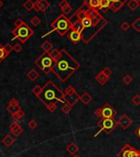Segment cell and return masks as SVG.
I'll return each instance as SVG.
<instances>
[{
  "label": "cell",
  "mask_w": 140,
  "mask_h": 157,
  "mask_svg": "<svg viewBox=\"0 0 140 157\" xmlns=\"http://www.w3.org/2000/svg\"><path fill=\"white\" fill-rule=\"evenodd\" d=\"M60 52V57L56 61L52 72L61 82H65L79 69L80 63L65 49H62Z\"/></svg>",
  "instance_id": "1"
},
{
  "label": "cell",
  "mask_w": 140,
  "mask_h": 157,
  "mask_svg": "<svg viewBox=\"0 0 140 157\" xmlns=\"http://www.w3.org/2000/svg\"><path fill=\"white\" fill-rule=\"evenodd\" d=\"M37 98L46 105V107L59 102L65 103L64 100V92L50 80L48 81L42 87V92Z\"/></svg>",
  "instance_id": "2"
},
{
  "label": "cell",
  "mask_w": 140,
  "mask_h": 157,
  "mask_svg": "<svg viewBox=\"0 0 140 157\" xmlns=\"http://www.w3.org/2000/svg\"><path fill=\"white\" fill-rule=\"evenodd\" d=\"M87 12L92 17V26L88 31L82 33V40L85 44H88L108 24V21L100 15L97 9L88 8Z\"/></svg>",
  "instance_id": "3"
},
{
  "label": "cell",
  "mask_w": 140,
  "mask_h": 157,
  "mask_svg": "<svg viewBox=\"0 0 140 157\" xmlns=\"http://www.w3.org/2000/svg\"><path fill=\"white\" fill-rule=\"evenodd\" d=\"M51 27L53 31H56L60 36L66 35L67 33L72 29V23L69 19L63 13L53 21L51 23Z\"/></svg>",
  "instance_id": "4"
},
{
  "label": "cell",
  "mask_w": 140,
  "mask_h": 157,
  "mask_svg": "<svg viewBox=\"0 0 140 157\" xmlns=\"http://www.w3.org/2000/svg\"><path fill=\"white\" fill-rule=\"evenodd\" d=\"M56 61L54 60L49 53L44 52L40 57H38L35 61V64L46 75H48L52 72Z\"/></svg>",
  "instance_id": "5"
},
{
  "label": "cell",
  "mask_w": 140,
  "mask_h": 157,
  "mask_svg": "<svg viewBox=\"0 0 140 157\" xmlns=\"http://www.w3.org/2000/svg\"><path fill=\"white\" fill-rule=\"evenodd\" d=\"M13 35V39H17L21 43H26L34 35L33 30L27 25V23H23L19 27H16L12 31Z\"/></svg>",
  "instance_id": "6"
},
{
  "label": "cell",
  "mask_w": 140,
  "mask_h": 157,
  "mask_svg": "<svg viewBox=\"0 0 140 157\" xmlns=\"http://www.w3.org/2000/svg\"><path fill=\"white\" fill-rule=\"evenodd\" d=\"M96 125L99 128V132L95 134V137H96L100 132H104L105 134L109 135L117 128L118 126V122L115 120V118H100V120L97 122Z\"/></svg>",
  "instance_id": "7"
},
{
  "label": "cell",
  "mask_w": 140,
  "mask_h": 157,
  "mask_svg": "<svg viewBox=\"0 0 140 157\" xmlns=\"http://www.w3.org/2000/svg\"><path fill=\"white\" fill-rule=\"evenodd\" d=\"M94 114L100 118H113L117 115V111L109 103H106L102 107L96 109Z\"/></svg>",
  "instance_id": "8"
},
{
  "label": "cell",
  "mask_w": 140,
  "mask_h": 157,
  "mask_svg": "<svg viewBox=\"0 0 140 157\" xmlns=\"http://www.w3.org/2000/svg\"><path fill=\"white\" fill-rule=\"evenodd\" d=\"M80 96H81L78 94L77 91L72 86H68L64 92V102L68 104L69 105H71L72 107L80 100Z\"/></svg>",
  "instance_id": "9"
},
{
  "label": "cell",
  "mask_w": 140,
  "mask_h": 157,
  "mask_svg": "<svg viewBox=\"0 0 140 157\" xmlns=\"http://www.w3.org/2000/svg\"><path fill=\"white\" fill-rule=\"evenodd\" d=\"M116 156L117 157H140V153L131 145L126 143L124 145Z\"/></svg>",
  "instance_id": "10"
},
{
  "label": "cell",
  "mask_w": 140,
  "mask_h": 157,
  "mask_svg": "<svg viewBox=\"0 0 140 157\" xmlns=\"http://www.w3.org/2000/svg\"><path fill=\"white\" fill-rule=\"evenodd\" d=\"M67 38L69 39L74 45H78L81 40L82 39V33L74 30H70L67 33Z\"/></svg>",
  "instance_id": "11"
},
{
  "label": "cell",
  "mask_w": 140,
  "mask_h": 157,
  "mask_svg": "<svg viewBox=\"0 0 140 157\" xmlns=\"http://www.w3.org/2000/svg\"><path fill=\"white\" fill-rule=\"evenodd\" d=\"M117 122H118V124L120 125L123 129L129 128L132 125V124H133V120L129 118L127 114L121 115V117L118 119Z\"/></svg>",
  "instance_id": "12"
},
{
  "label": "cell",
  "mask_w": 140,
  "mask_h": 157,
  "mask_svg": "<svg viewBox=\"0 0 140 157\" xmlns=\"http://www.w3.org/2000/svg\"><path fill=\"white\" fill-rule=\"evenodd\" d=\"M81 22H82V27H83V31H82V32H85V31H88V30L92 27V17H91V16H90L88 13H87V16H86L83 19L81 20Z\"/></svg>",
  "instance_id": "13"
},
{
  "label": "cell",
  "mask_w": 140,
  "mask_h": 157,
  "mask_svg": "<svg viewBox=\"0 0 140 157\" xmlns=\"http://www.w3.org/2000/svg\"><path fill=\"white\" fill-rule=\"evenodd\" d=\"M109 79H110V77H108L107 75H106L102 70L98 72L97 75L95 77V80L101 86H104L105 84H107V82L109 81Z\"/></svg>",
  "instance_id": "14"
},
{
  "label": "cell",
  "mask_w": 140,
  "mask_h": 157,
  "mask_svg": "<svg viewBox=\"0 0 140 157\" xmlns=\"http://www.w3.org/2000/svg\"><path fill=\"white\" fill-rule=\"evenodd\" d=\"M111 3H112L111 0H100V6L98 9L103 13H107L109 9H111Z\"/></svg>",
  "instance_id": "15"
},
{
  "label": "cell",
  "mask_w": 140,
  "mask_h": 157,
  "mask_svg": "<svg viewBox=\"0 0 140 157\" xmlns=\"http://www.w3.org/2000/svg\"><path fill=\"white\" fill-rule=\"evenodd\" d=\"M66 151L69 155H71L72 156H74L78 151H79V148L78 146V145L74 142H70L69 144L66 146Z\"/></svg>",
  "instance_id": "16"
},
{
  "label": "cell",
  "mask_w": 140,
  "mask_h": 157,
  "mask_svg": "<svg viewBox=\"0 0 140 157\" xmlns=\"http://www.w3.org/2000/svg\"><path fill=\"white\" fill-rule=\"evenodd\" d=\"M83 3H85L88 8L98 9L100 6V0H84Z\"/></svg>",
  "instance_id": "17"
},
{
  "label": "cell",
  "mask_w": 140,
  "mask_h": 157,
  "mask_svg": "<svg viewBox=\"0 0 140 157\" xmlns=\"http://www.w3.org/2000/svg\"><path fill=\"white\" fill-rule=\"evenodd\" d=\"M2 142L7 147H9V146H11L15 142V139L11 135L7 134L4 138L2 139Z\"/></svg>",
  "instance_id": "18"
},
{
  "label": "cell",
  "mask_w": 140,
  "mask_h": 157,
  "mask_svg": "<svg viewBox=\"0 0 140 157\" xmlns=\"http://www.w3.org/2000/svg\"><path fill=\"white\" fill-rule=\"evenodd\" d=\"M92 100V97L88 92H84L80 96V101H82L84 105H88Z\"/></svg>",
  "instance_id": "19"
},
{
  "label": "cell",
  "mask_w": 140,
  "mask_h": 157,
  "mask_svg": "<svg viewBox=\"0 0 140 157\" xmlns=\"http://www.w3.org/2000/svg\"><path fill=\"white\" fill-rule=\"evenodd\" d=\"M27 77L30 79L31 82H35L36 79L39 77V72H37L36 69H34V68H32V69H31L29 72H27Z\"/></svg>",
  "instance_id": "20"
},
{
  "label": "cell",
  "mask_w": 140,
  "mask_h": 157,
  "mask_svg": "<svg viewBox=\"0 0 140 157\" xmlns=\"http://www.w3.org/2000/svg\"><path fill=\"white\" fill-rule=\"evenodd\" d=\"M124 5H125V3H123V2H114L111 3V9L113 11L114 13H117L119 10L122 8V7Z\"/></svg>",
  "instance_id": "21"
},
{
  "label": "cell",
  "mask_w": 140,
  "mask_h": 157,
  "mask_svg": "<svg viewBox=\"0 0 140 157\" xmlns=\"http://www.w3.org/2000/svg\"><path fill=\"white\" fill-rule=\"evenodd\" d=\"M41 49L44 50V52L49 53L52 49H53V45L49 41V40H46L45 42L42 43V45H40Z\"/></svg>",
  "instance_id": "22"
},
{
  "label": "cell",
  "mask_w": 140,
  "mask_h": 157,
  "mask_svg": "<svg viewBox=\"0 0 140 157\" xmlns=\"http://www.w3.org/2000/svg\"><path fill=\"white\" fill-rule=\"evenodd\" d=\"M127 7L131 10V11H135L139 7V3L136 2L135 0H129L126 3Z\"/></svg>",
  "instance_id": "23"
},
{
  "label": "cell",
  "mask_w": 140,
  "mask_h": 157,
  "mask_svg": "<svg viewBox=\"0 0 140 157\" xmlns=\"http://www.w3.org/2000/svg\"><path fill=\"white\" fill-rule=\"evenodd\" d=\"M72 30H74V31H79V32L82 33V31H83V27H82L81 21H76L75 22H74L72 24Z\"/></svg>",
  "instance_id": "24"
},
{
  "label": "cell",
  "mask_w": 140,
  "mask_h": 157,
  "mask_svg": "<svg viewBox=\"0 0 140 157\" xmlns=\"http://www.w3.org/2000/svg\"><path fill=\"white\" fill-rule=\"evenodd\" d=\"M39 3L40 7V12H46L47 9L50 7V4L47 0H39Z\"/></svg>",
  "instance_id": "25"
},
{
  "label": "cell",
  "mask_w": 140,
  "mask_h": 157,
  "mask_svg": "<svg viewBox=\"0 0 140 157\" xmlns=\"http://www.w3.org/2000/svg\"><path fill=\"white\" fill-rule=\"evenodd\" d=\"M50 55L51 56V58L54 59V60H55V61H57L59 58L60 57V54H61V52H60V50H58L57 49H52L50 52Z\"/></svg>",
  "instance_id": "26"
},
{
  "label": "cell",
  "mask_w": 140,
  "mask_h": 157,
  "mask_svg": "<svg viewBox=\"0 0 140 157\" xmlns=\"http://www.w3.org/2000/svg\"><path fill=\"white\" fill-rule=\"evenodd\" d=\"M21 110V108L20 105H9L7 107V110L11 114H16L17 112H18L19 110Z\"/></svg>",
  "instance_id": "27"
},
{
  "label": "cell",
  "mask_w": 140,
  "mask_h": 157,
  "mask_svg": "<svg viewBox=\"0 0 140 157\" xmlns=\"http://www.w3.org/2000/svg\"><path fill=\"white\" fill-rule=\"evenodd\" d=\"M25 116V112L23 111L22 110H21L18 112H17L16 114H12V118H13L15 121H17V120H20L21 118Z\"/></svg>",
  "instance_id": "28"
},
{
  "label": "cell",
  "mask_w": 140,
  "mask_h": 157,
  "mask_svg": "<svg viewBox=\"0 0 140 157\" xmlns=\"http://www.w3.org/2000/svg\"><path fill=\"white\" fill-rule=\"evenodd\" d=\"M7 55H8V53L4 50L3 46L0 44V63H2L4 59H6Z\"/></svg>",
  "instance_id": "29"
},
{
  "label": "cell",
  "mask_w": 140,
  "mask_h": 157,
  "mask_svg": "<svg viewBox=\"0 0 140 157\" xmlns=\"http://www.w3.org/2000/svg\"><path fill=\"white\" fill-rule=\"evenodd\" d=\"M24 8L27 11H31L34 7V3L31 0H27L24 3H23Z\"/></svg>",
  "instance_id": "30"
},
{
  "label": "cell",
  "mask_w": 140,
  "mask_h": 157,
  "mask_svg": "<svg viewBox=\"0 0 140 157\" xmlns=\"http://www.w3.org/2000/svg\"><path fill=\"white\" fill-rule=\"evenodd\" d=\"M22 132H23V129H22V128L21 127L20 125L16 127L13 130H11V132L13 134L15 137H19L21 134L22 133Z\"/></svg>",
  "instance_id": "31"
},
{
  "label": "cell",
  "mask_w": 140,
  "mask_h": 157,
  "mask_svg": "<svg viewBox=\"0 0 140 157\" xmlns=\"http://www.w3.org/2000/svg\"><path fill=\"white\" fill-rule=\"evenodd\" d=\"M72 106L71 105H69L68 104H67V103H64V105L62 106V108H61V111L63 112L64 114H68L71 110H72Z\"/></svg>",
  "instance_id": "32"
},
{
  "label": "cell",
  "mask_w": 140,
  "mask_h": 157,
  "mask_svg": "<svg viewBox=\"0 0 140 157\" xmlns=\"http://www.w3.org/2000/svg\"><path fill=\"white\" fill-rule=\"evenodd\" d=\"M131 27H133L137 32H140V18L134 20V21L131 24Z\"/></svg>",
  "instance_id": "33"
},
{
  "label": "cell",
  "mask_w": 140,
  "mask_h": 157,
  "mask_svg": "<svg viewBox=\"0 0 140 157\" xmlns=\"http://www.w3.org/2000/svg\"><path fill=\"white\" fill-rule=\"evenodd\" d=\"M41 23V20L37 17V16H34L31 19V24L34 26H38Z\"/></svg>",
  "instance_id": "34"
},
{
  "label": "cell",
  "mask_w": 140,
  "mask_h": 157,
  "mask_svg": "<svg viewBox=\"0 0 140 157\" xmlns=\"http://www.w3.org/2000/svg\"><path fill=\"white\" fill-rule=\"evenodd\" d=\"M41 92H42V87L39 85H36V86H34V88L32 89V92H33V94L36 97H38L40 96Z\"/></svg>",
  "instance_id": "35"
},
{
  "label": "cell",
  "mask_w": 140,
  "mask_h": 157,
  "mask_svg": "<svg viewBox=\"0 0 140 157\" xmlns=\"http://www.w3.org/2000/svg\"><path fill=\"white\" fill-rule=\"evenodd\" d=\"M132 82H133V77L129 74H127L123 77V82L126 85H129Z\"/></svg>",
  "instance_id": "36"
},
{
  "label": "cell",
  "mask_w": 140,
  "mask_h": 157,
  "mask_svg": "<svg viewBox=\"0 0 140 157\" xmlns=\"http://www.w3.org/2000/svg\"><path fill=\"white\" fill-rule=\"evenodd\" d=\"M130 27H131V25H130L129 22H127V21H124V22H122V23H121V25H120V29H121L122 31H129Z\"/></svg>",
  "instance_id": "37"
},
{
  "label": "cell",
  "mask_w": 140,
  "mask_h": 157,
  "mask_svg": "<svg viewBox=\"0 0 140 157\" xmlns=\"http://www.w3.org/2000/svg\"><path fill=\"white\" fill-rule=\"evenodd\" d=\"M37 126H38V124H37V122L36 121V120H34V119H31L29 123H28V127H29V128H31V129H36V128H37Z\"/></svg>",
  "instance_id": "38"
},
{
  "label": "cell",
  "mask_w": 140,
  "mask_h": 157,
  "mask_svg": "<svg viewBox=\"0 0 140 157\" xmlns=\"http://www.w3.org/2000/svg\"><path fill=\"white\" fill-rule=\"evenodd\" d=\"M46 108H47V110H49V112H50V113H54V112L57 110V108H58V105H57V104H51V105H48Z\"/></svg>",
  "instance_id": "39"
},
{
  "label": "cell",
  "mask_w": 140,
  "mask_h": 157,
  "mask_svg": "<svg viewBox=\"0 0 140 157\" xmlns=\"http://www.w3.org/2000/svg\"><path fill=\"white\" fill-rule=\"evenodd\" d=\"M3 48H4V50H5L8 54L13 50V46L11 44H9V43L6 44L5 45L3 46Z\"/></svg>",
  "instance_id": "40"
},
{
  "label": "cell",
  "mask_w": 140,
  "mask_h": 157,
  "mask_svg": "<svg viewBox=\"0 0 140 157\" xmlns=\"http://www.w3.org/2000/svg\"><path fill=\"white\" fill-rule=\"evenodd\" d=\"M132 102L135 105H140V96L139 95H135L132 98Z\"/></svg>",
  "instance_id": "41"
},
{
  "label": "cell",
  "mask_w": 140,
  "mask_h": 157,
  "mask_svg": "<svg viewBox=\"0 0 140 157\" xmlns=\"http://www.w3.org/2000/svg\"><path fill=\"white\" fill-rule=\"evenodd\" d=\"M61 10H62L63 13L65 15V14H68V13H71V12H72V10H73V7H72L71 5L69 4V5H68V6L65 7H64L63 9H61Z\"/></svg>",
  "instance_id": "42"
},
{
  "label": "cell",
  "mask_w": 140,
  "mask_h": 157,
  "mask_svg": "<svg viewBox=\"0 0 140 157\" xmlns=\"http://www.w3.org/2000/svg\"><path fill=\"white\" fill-rule=\"evenodd\" d=\"M23 23H24V21H23L22 20L20 19V18H17V19L14 21L13 25L14 26H15V28H16V27H19V26H21Z\"/></svg>",
  "instance_id": "43"
},
{
  "label": "cell",
  "mask_w": 140,
  "mask_h": 157,
  "mask_svg": "<svg viewBox=\"0 0 140 157\" xmlns=\"http://www.w3.org/2000/svg\"><path fill=\"white\" fill-rule=\"evenodd\" d=\"M68 5H69V3H68V2L67 0H62L60 3H59V7H60V9H63L64 7H65Z\"/></svg>",
  "instance_id": "44"
},
{
  "label": "cell",
  "mask_w": 140,
  "mask_h": 157,
  "mask_svg": "<svg viewBox=\"0 0 140 157\" xmlns=\"http://www.w3.org/2000/svg\"><path fill=\"white\" fill-rule=\"evenodd\" d=\"M33 9L36 12H40V3H39V0H36L35 3H34V7Z\"/></svg>",
  "instance_id": "45"
},
{
  "label": "cell",
  "mask_w": 140,
  "mask_h": 157,
  "mask_svg": "<svg viewBox=\"0 0 140 157\" xmlns=\"http://www.w3.org/2000/svg\"><path fill=\"white\" fill-rule=\"evenodd\" d=\"M102 71H103V72H104V73H105L106 75H107L108 77H111V75L112 74V71H111V69L109 67H105V68H104Z\"/></svg>",
  "instance_id": "46"
},
{
  "label": "cell",
  "mask_w": 140,
  "mask_h": 157,
  "mask_svg": "<svg viewBox=\"0 0 140 157\" xmlns=\"http://www.w3.org/2000/svg\"><path fill=\"white\" fill-rule=\"evenodd\" d=\"M21 49H22V46L20 44H16V45L13 46V50L15 52L19 53L21 51Z\"/></svg>",
  "instance_id": "47"
},
{
  "label": "cell",
  "mask_w": 140,
  "mask_h": 157,
  "mask_svg": "<svg viewBox=\"0 0 140 157\" xmlns=\"http://www.w3.org/2000/svg\"><path fill=\"white\" fill-rule=\"evenodd\" d=\"M9 105H19V101L17 99L13 98L10 101H9Z\"/></svg>",
  "instance_id": "48"
},
{
  "label": "cell",
  "mask_w": 140,
  "mask_h": 157,
  "mask_svg": "<svg viewBox=\"0 0 140 157\" xmlns=\"http://www.w3.org/2000/svg\"><path fill=\"white\" fill-rule=\"evenodd\" d=\"M19 124L17 122V121H15V122H13V123H12L11 124H10V126H9V129L10 130H13V128H15L16 127H17V126H19Z\"/></svg>",
  "instance_id": "49"
},
{
  "label": "cell",
  "mask_w": 140,
  "mask_h": 157,
  "mask_svg": "<svg viewBox=\"0 0 140 157\" xmlns=\"http://www.w3.org/2000/svg\"><path fill=\"white\" fill-rule=\"evenodd\" d=\"M134 134L140 139V125L134 130Z\"/></svg>",
  "instance_id": "50"
},
{
  "label": "cell",
  "mask_w": 140,
  "mask_h": 157,
  "mask_svg": "<svg viewBox=\"0 0 140 157\" xmlns=\"http://www.w3.org/2000/svg\"><path fill=\"white\" fill-rule=\"evenodd\" d=\"M111 3H114V2H123V3H126L129 0H111Z\"/></svg>",
  "instance_id": "51"
},
{
  "label": "cell",
  "mask_w": 140,
  "mask_h": 157,
  "mask_svg": "<svg viewBox=\"0 0 140 157\" xmlns=\"http://www.w3.org/2000/svg\"><path fill=\"white\" fill-rule=\"evenodd\" d=\"M3 2H2L1 0H0V8H1L2 7H3Z\"/></svg>",
  "instance_id": "52"
},
{
  "label": "cell",
  "mask_w": 140,
  "mask_h": 157,
  "mask_svg": "<svg viewBox=\"0 0 140 157\" xmlns=\"http://www.w3.org/2000/svg\"><path fill=\"white\" fill-rule=\"evenodd\" d=\"M72 157H80V156H78V155H77V154H75L74 156H73Z\"/></svg>",
  "instance_id": "53"
},
{
  "label": "cell",
  "mask_w": 140,
  "mask_h": 157,
  "mask_svg": "<svg viewBox=\"0 0 140 157\" xmlns=\"http://www.w3.org/2000/svg\"><path fill=\"white\" fill-rule=\"evenodd\" d=\"M136 2H138V3H140V0H135Z\"/></svg>",
  "instance_id": "54"
},
{
  "label": "cell",
  "mask_w": 140,
  "mask_h": 157,
  "mask_svg": "<svg viewBox=\"0 0 140 157\" xmlns=\"http://www.w3.org/2000/svg\"><path fill=\"white\" fill-rule=\"evenodd\" d=\"M139 153H140V149H139Z\"/></svg>",
  "instance_id": "55"
}]
</instances>
